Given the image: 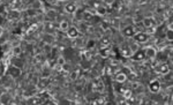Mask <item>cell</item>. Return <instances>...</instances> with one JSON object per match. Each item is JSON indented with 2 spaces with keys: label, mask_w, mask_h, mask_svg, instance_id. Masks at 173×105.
Instances as JSON below:
<instances>
[{
  "label": "cell",
  "mask_w": 173,
  "mask_h": 105,
  "mask_svg": "<svg viewBox=\"0 0 173 105\" xmlns=\"http://www.w3.org/2000/svg\"><path fill=\"white\" fill-rule=\"evenodd\" d=\"M103 73L104 74H106V75H108V76H111L112 75V68H111V66H108V65H106L105 67H104V70H103Z\"/></svg>",
  "instance_id": "484cf974"
},
{
  "label": "cell",
  "mask_w": 173,
  "mask_h": 105,
  "mask_svg": "<svg viewBox=\"0 0 173 105\" xmlns=\"http://www.w3.org/2000/svg\"><path fill=\"white\" fill-rule=\"evenodd\" d=\"M119 51H120V54L123 58H129L131 59V57L133 55V51L131 50V47H129L128 44H121L119 47Z\"/></svg>",
  "instance_id": "277c9868"
},
{
  "label": "cell",
  "mask_w": 173,
  "mask_h": 105,
  "mask_svg": "<svg viewBox=\"0 0 173 105\" xmlns=\"http://www.w3.org/2000/svg\"><path fill=\"white\" fill-rule=\"evenodd\" d=\"M7 16L11 19V20H16L20 17V12L19 9H11L8 13H7Z\"/></svg>",
  "instance_id": "2e32d148"
},
{
  "label": "cell",
  "mask_w": 173,
  "mask_h": 105,
  "mask_svg": "<svg viewBox=\"0 0 173 105\" xmlns=\"http://www.w3.org/2000/svg\"><path fill=\"white\" fill-rule=\"evenodd\" d=\"M139 86H140V84H139L137 82H134V83H133V88H137Z\"/></svg>",
  "instance_id": "4dcf8cb0"
},
{
  "label": "cell",
  "mask_w": 173,
  "mask_h": 105,
  "mask_svg": "<svg viewBox=\"0 0 173 105\" xmlns=\"http://www.w3.org/2000/svg\"><path fill=\"white\" fill-rule=\"evenodd\" d=\"M162 89V83H160L158 80H152L150 83H149V90L152 93H158Z\"/></svg>",
  "instance_id": "5b68a950"
},
{
  "label": "cell",
  "mask_w": 173,
  "mask_h": 105,
  "mask_svg": "<svg viewBox=\"0 0 173 105\" xmlns=\"http://www.w3.org/2000/svg\"><path fill=\"white\" fill-rule=\"evenodd\" d=\"M64 9L67 14H74L78 11V6L74 2H67L65 7H64Z\"/></svg>",
  "instance_id": "9c48e42d"
},
{
  "label": "cell",
  "mask_w": 173,
  "mask_h": 105,
  "mask_svg": "<svg viewBox=\"0 0 173 105\" xmlns=\"http://www.w3.org/2000/svg\"><path fill=\"white\" fill-rule=\"evenodd\" d=\"M158 70H159V73L162 75H166V74L170 73V66L167 65L166 61H164V63L159 64V66H158Z\"/></svg>",
  "instance_id": "30bf717a"
},
{
  "label": "cell",
  "mask_w": 173,
  "mask_h": 105,
  "mask_svg": "<svg viewBox=\"0 0 173 105\" xmlns=\"http://www.w3.org/2000/svg\"><path fill=\"white\" fill-rule=\"evenodd\" d=\"M166 38L170 42L173 40V29H167L166 30Z\"/></svg>",
  "instance_id": "83f0119b"
},
{
  "label": "cell",
  "mask_w": 173,
  "mask_h": 105,
  "mask_svg": "<svg viewBox=\"0 0 173 105\" xmlns=\"http://www.w3.org/2000/svg\"><path fill=\"white\" fill-rule=\"evenodd\" d=\"M131 59L134 60V61H142L146 59V54H144V51L143 50H137L136 52L133 53V55L131 57Z\"/></svg>",
  "instance_id": "ba28073f"
},
{
  "label": "cell",
  "mask_w": 173,
  "mask_h": 105,
  "mask_svg": "<svg viewBox=\"0 0 173 105\" xmlns=\"http://www.w3.org/2000/svg\"><path fill=\"white\" fill-rule=\"evenodd\" d=\"M116 82L117 83H119V84H122V83H125L126 81H127V75L123 73V72H118L117 74H116Z\"/></svg>",
  "instance_id": "8fae6325"
},
{
  "label": "cell",
  "mask_w": 173,
  "mask_h": 105,
  "mask_svg": "<svg viewBox=\"0 0 173 105\" xmlns=\"http://www.w3.org/2000/svg\"><path fill=\"white\" fill-rule=\"evenodd\" d=\"M31 9H35V11L43 9V2H42V0H32V2H31Z\"/></svg>",
  "instance_id": "9a60e30c"
},
{
  "label": "cell",
  "mask_w": 173,
  "mask_h": 105,
  "mask_svg": "<svg viewBox=\"0 0 173 105\" xmlns=\"http://www.w3.org/2000/svg\"><path fill=\"white\" fill-rule=\"evenodd\" d=\"M135 42H137L139 44H144L149 40V35L144 32V31H139V32H135V35L133 36Z\"/></svg>",
  "instance_id": "7a4b0ae2"
},
{
  "label": "cell",
  "mask_w": 173,
  "mask_h": 105,
  "mask_svg": "<svg viewBox=\"0 0 173 105\" xmlns=\"http://www.w3.org/2000/svg\"><path fill=\"white\" fill-rule=\"evenodd\" d=\"M95 11H96V14L99 15V16H104L107 14V8L104 5H100V4L95 8Z\"/></svg>",
  "instance_id": "5bb4252c"
},
{
  "label": "cell",
  "mask_w": 173,
  "mask_h": 105,
  "mask_svg": "<svg viewBox=\"0 0 173 105\" xmlns=\"http://www.w3.org/2000/svg\"><path fill=\"white\" fill-rule=\"evenodd\" d=\"M2 21H4V16H2V15H0V26L2 24Z\"/></svg>",
  "instance_id": "1f68e13d"
},
{
  "label": "cell",
  "mask_w": 173,
  "mask_h": 105,
  "mask_svg": "<svg viewBox=\"0 0 173 105\" xmlns=\"http://www.w3.org/2000/svg\"><path fill=\"white\" fill-rule=\"evenodd\" d=\"M65 63H66V60H65V57H62V55H59V57L55 59V65L62 66Z\"/></svg>",
  "instance_id": "d4e9b609"
},
{
  "label": "cell",
  "mask_w": 173,
  "mask_h": 105,
  "mask_svg": "<svg viewBox=\"0 0 173 105\" xmlns=\"http://www.w3.org/2000/svg\"><path fill=\"white\" fill-rule=\"evenodd\" d=\"M45 15H46V17H47L50 21L57 17V13H55L54 9H49V11H46V14H45Z\"/></svg>",
  "instance_id": "7402d4cb"
},
{
  "label": "cell",
  "mask_w": 173,
  "mask_h": 105,
  "mask_svg": "<svg viewBox=\"0 0 173 105\" xmlns=\"http://www.w3.org/2000/svg\"><path fill=\"white\" fill-rule=\"evenodd\" d=\"M157 53H158V51H157L156 47H154V46H148L146 50H144L146 58H149V59H155V58H157Z\"/></svg>",
  "instance_id": "8992f818"
},
{
  "label": "cell",
  "mask_w": 173,
  "mask_h": 105,
  "mask_svg": "<svg viewBox=\"0 0 173 105\" xmlns=\"http://www.w3.org/2000/svg\"><path fill=\"white\" fill-rule=\"evenodd\" d=\"M80 68H76L75 70H73V72H70V80L72 81H76V80L79 79V76H80Z\"/></svg>",
  "instance_id": "44dd1931"
},
{
  "label": "cell",
  "mask_w": 173,
  "mask_h": 105,
  "mask_svg": "<svg viewBox=\"0 0 173 105\" xmlns=\"http://www.w3.org/2000/svg\"><path fill=\"white\" fill-rule=\"evenodd\" d=\"M111 45V40L110 37L107 36H104L100 38V47H104V46H110Z\"/></svg>",
  "instance_id": "d6986e66"
},
{
  "label": "cell",
  "mask_w": 173,
  "mask_h": 105,
  "mask_svg": "<svg viewBox=\"0 0 173 105\" xmlns=\"http://www.w3.org/2000/svg\"><path fill=\"white\" fill-rule=\"evenodd\" d=\"M13 65L17 66V67H20V68H23V64H22V61H15Z\"/></svg>",
  "instance_id": "f546056e"
},
{
  "label": "cell",
  "mask_w": 173,
  "mask_h": 105,
  "mask_svg": "<svg viewBox=\"0 0 173 105\" xmlns=\"http://www.w3.org/2000/svg\"><path fill=\"white\" fill-rule=\"evenodd\" d=\"M135 32H136V30H135V27L134 26H127L126 28L122 29V35L125 37H127V38L133 37L134 35H135Z\"/></svg>",
  "instance_id": "52a82bcc"
},
{
  "label": "cell",
  "mask_w": 173,
  "mask_h": 105,
  "mask_svg": "<svg viewBox=\"0 0 173 105\" xmlns=\"http://www.w3.org/2000/svg\"><path fill=\"white\" fill-rule=\"evenodd\" d=\"M12 52H13V55L15 57H19V55H21L22 54V49H21V46H14L13 50H12Z\"/></svg>",
  "instance_id": "cb8c5ba5"
},
{
  "label": "cell",
  "mask_w": 173,
  "mask_h": 105,
  "mask_svg": "<svg viewBox=\"0 0 173 105\" xmlns=\"http://www.w3.org/2000/svg\"><path fill=\"white\" fill-rule=\"evenodd\" d=\"M142 24L143 27L148 29V28H151V27H155V20L152 17H144L142 20Z\"/></svg>",
  "instance_id": "4fadbf2b"
},
{
  "label": "cell",
  "mask_w": 173,
  "mask_h": 105,
  "mask_svg": "<svg viewBox=\"0 0 173 105\" xmlns=\"http://www.w3.org/2000/svg\"><path fill=\"white\" fill-rule=\"evenodd\" d=\"M66 35L67 37L70 38V40H76L79 37V35H80V30L78 29V27L69 26V28L67 29L66 31Z\"/></svg>",
  "instance_id": "3957f363"
},
{
  "label": "cell",
  "mask_w": 173,
  "mask_h": 105,
  "mask_svg": "<svg viewBox=\"0 0 173 105\" xmlns=\"http://www.w3.org/2000/svg\"><path fill=\"white\" fill-rule=\"evenodd\" d=\"M8 13V9L6 8V6L5 5H2V4H0V15H7Z\"/></svg>",
  "instance_id": "4316f807"
},
{
  "label": "cell",
  "mask_w": 173,
  "mask_h": 105,
  "mask_svg": "<svg viewBox=\"0 0 173 105\" xmlns=\"http://www.w3.org/2000/svg\"><path fill=\"white\" fill-rule=\"evenodd\" d=\"M121 91H122L121 93H122V96H123L125 99L129 101L132 98V96H133V90L132 89H122Z\"/></svg>",
  "instance_id": "e0dca14e"
},
{
  "label": "cell",
  "mask_w": 173,
  "mask_h": 105,
  "mask_svg": "<svg viewBox=\"0 0 173 105\" xmlns=\"http://www.w3.org/2000/svg\"><path fill=\"white\" fill-rule=\"evenodd\" d=\"M7 74L14 80L19 79V78L21 76V74H22V68H20V67H17V66H15V65L8 66V68H7Z\"/></svg>",
  "instance_id": "6da1fadb"
},
{
  "label": "cell",
  "mask_w": 173,
  "mask_h": 105,
  "mask_svg": "<svg viewBox=\"0 0 173 105\" xmlns=\"http://www.w3.org/2000/svg\"><path fill=\"white\" fill-rule=\"evenodd\" d=\"M61 67H62V69H64V70H67V72H68V70H70V66L68 65V64H66V63L61 66Z\"/></svg>",
  "instance_id": "f1b7e54d"
},
{
  "label": "cell",
  "mask_w": 173,
  "mask_h": 105,
  "mask_svg": "<svg viewBox=\"0 0 173 105\" xmlns=\"http://www.w3.org/2000/svg\"><path fill=\"white\" fill-rule=\"evenodd\" d=\"M85 46H87V50H93V49H95L96 47V40H88V42H87V44H85Z\"/></svg>",
  "instance_id": "603a6c76"
},
{
  "label": "cell",
  "mask_w": 173,
  "mask_h": 105,
  "mask_svg": "<svg viewBox=\"0 0 173 105\" xmlns=\"http://www.w3.org/2000/svg\"><path fill=\"white\" fill-rule=\"evenodd\" d=\"M54 30H55V28H54L53 22L49 21V22H46V23H45V31H46L47 34H52Z\"/></svg>",
  "instance_id": "ac0fdd59"
},
{
  "label": "cell",
  "mask_w": 173,
  "mask_h": 105,
  "mask_svg": "<svg viewBox=\"0 0 173 105\" xmlns=\"http://www.w3.org/2000/svg\"><path fill=\"white\" fill-rule=\"evenodd\" d=\"M2 32H4V29L1 28V26H0V37L2 36Z\"/></svg>",
  "instance_id": "d6a6232c"
},
{
  "label": "cell",
  "mask_w": 173,
  "mask_h": 105,
  "mask_svg": "<svg viewBox=\"0 0 173 105\" xmlns=\"http://www.w3.org/2000/svg\"><path fill=\"white\" fill-rule=\"evenodd\" d=\"M111 47L110 46H104V47H100L99 49V55L102 57V58H104V59H106L108 58L110 55H111Z\"/></svg>",
  "instance_id": "7c38bea8"
},
{
  "label": "cell",
  "mask_w": 173,
  "mask_h": 105,
  "mask_svg": "<svg viewBox=\"0 0 173 105\" xmlns=\"http://www.w3.org/2000/svg\"><path fill=\"white\" fill-rule=\"evenodd\" d=\"M68 28H69V22H68V21H65V20H64V21H61V22L59 23V29H60L61 31H65V32H66Z\"/></svg>",
  "instance_id": "ffe728a7"
},
{
  "label": "cell",
  "mask_w": 173,
  "mask_h": 105,
  "mask_svg": "<svg viewBox=\"0 0 173 105\" xmlns=\"http://www.w3.org/2000/svg\"><path fill=\"white\" fill-rule=\"evenodd\" d=\"M1 74H2V72H1V70H0V78H1Z\"/></svg>",
  "instance_id": "836d02e7"
}]
</instances>
